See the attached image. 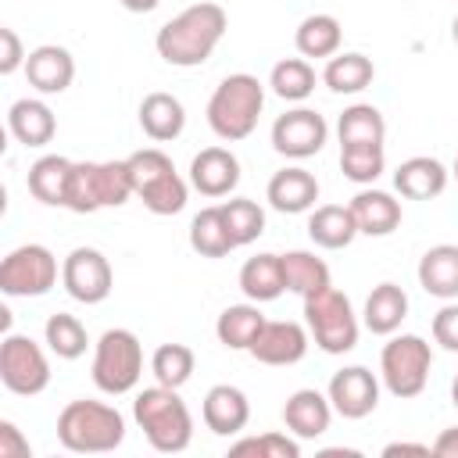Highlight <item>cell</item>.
I'll return each mask as SVG.
<instances>
[{
    "label": "cell",
    "mask_w": 458,
    "mask_h": 458,
    "mask_svg": "<svg viewBox=\"0 0 458 458\" xmlns=\"http://www.w3.org/2000/svg\"><path fill=\"white\" fill-rule=\"evenodd\" d=\"M225 29H229L225 7L215 4V0H200V4H190L186 11H179L175 18H168L157 29L154 50L172 68H197L215 54Z\"/></svg>",
    "instance_id": "cell-1"
},
{
    "label": "cell",
    "mask_w": 458,
    "mask_h": 458,
    "mask_svg": "<svg viewBox=\"0 0 458 458\" xmlns=\"http://www.w3.org/2000/svg\"><path fill=\"white\" fill-rule=\"evenodd\" d=\"M132 419L143 429L147 444L161 454H179L193 440V415L175 386H147L132 401Z\"/></svg>",
    "instance_id": "cell-2"
},
{
    "label": "cell",
    "mask_w": 458,
    "mask_h": 458,
    "mask_svg": "<svg viewBox=\"0 0 458 458\" xmlns=\"http://www.w3.org/2000/svg\"><path fill=\"white\" fill-rule=\"evenodd\" d=\"M57 440L61 447L75 451V454H107L114 447H122L125 440V419L114 404L93 401V397H79L68 401L57 415Z\"/></svg>",
    "instance_id": "cell-3"
},
{
    "label": "cell",
    "mask_w": 458,
    "mask_h": 458,
    "mask_svg": "<svg viewBox=\"0 0 458 458\" xmlns=\"http://www.w3.org/2000/svg\"><path fill=\"white\" fill-rule=\"evenodd\" d=\"M261 107H265V86L254 75L236 72L215 86V93L208 100V125L218 140L240 143L258 129Z\"/></svg>",
    "instance_id": "cell-4"
},
{
    "label": "cell",
    "mask_w": 458,
    "mask_h": 458,
    "mask_svg": "<svg viewBox=\"0 0 458 458\" xmlns=\"http://www.w3.org/2000/svg\"><path fill=\"white\" fill-rule=\"evenodd\" d=\"M132 193L129 161H75L64 208L75 215H93L100 208H122Z\"/></svg>",
    "instance_id": "cell-5"
},
{
    "label": "cell",
    "mask_w": 458,
    "mask_h": 458,
    "mask_svg": "<svg viewBox=\"0 0 458 458\" xmlns=\"http://www.w3.org/2000/svg\"><path fill=\"white\" fill-rule=\"evenodd\" d=\"M132 172V190L150 215H179L186 208V179L175 172L172 157L157 147H143L125 157Z\"/></svg>",
    "instance_id": "cell-6"
},
{
    "label": "cell",
    "mask_w": 458,
    "mask_h": 458,
    "mask_svg": "<svg viewBox=\"0 0 458 458\" xmlns=\"http://www.w3.org/2000/svg\"><path fill=\"white\" fill-rule=\"evenodd\" d=\"M89 376L97 383L100 394H129L136 390L140 376H143V344L132 329H107L100 333V340L93 344V365Z\"/></svg>",
    "instance_id": "cell-7"
},
{
    "label": "cell",
    "mask_w": 458,
    "mask_h": 458,
    "mask_svg": "<svg viewBox=\"0 0 458 458\" xmlns=\"http://www.w3.org/2000/svg\"><path fill=\"white\" fill-rule=\"evenodd\" d=\"M304 326H308L315 347H322L326 354L354 351L358 329H361L347 293H340L336 286H326V290L304 297Z\"/></svg>",
    "instance_id": "cell-8"
},
{
    "label": "cell",
    "mask_w": 458,
    "mask_h": 458,
    "mask_svg": "<svg viewBox=\"0 0 458 458\" xmlns=\"http://www.w3.org/2000/svg\"><path fill=\"white\" fill-rule=\"evenodd\" d=\"M429 369H433V347L415 333L390 336L379 351V379L401 401H411L426 390Z\"/></svg>",
    "instance_id": "cell-9"
},
{
    "label": "cell",
    "mask_w": 458,
    "mask_h": 458,
    "mask_svg": "<svg viewBox=\"0 0 458 458\" xmlns=\"http://www.w3.org/2000/svg\"><path fill=\"white\" fill-rule=\"evenodd\" d=\"M57 258L43 243H21L0 261V290L7 297H43L57 286Z\"/></svg>",
    "instance_id": "cell-10"
},
{
    "label": "cell",
    "mask_w": 458,
    "mask_h": 458,
    "mask_svg": "<svg viewBox=\"0 0 458 458\" xmlns=\"http://www.w3.org/2000/svg\"><path fill=\"white\" fill-rule=\"evenodd\" d=\"M0 383L18 397L43 394L50 386L47 351L25 333H7L0 344Z\"/></svg>",
    "instance_id": "cell-11"
},
{
    "label": "cell",
    "mask_w": 458,
    "mask_h": 458,
    "mask_svg": "<svg viewBox=\"0 0 458 458\" xmlns=\"http://www.w3.org/2000/svg\"><path fill=\"white\" fill-rule=\"evenodd\" d=\"M61 286L68 290L72 301L79 304H100L114 290V272L111 261L97 247H75L61 261Z\"/></svg>",
    "instance_id": "cell-12"
},
{
    "label": "cell",
    "mask_w": 458,
    "mask_h": 458,
    "mask_svg": "<svg viewBox=\"0 0 458 458\" xmlns=\"http://www.w3.org/2000/svg\"><path fill=\"white\" fill-rule=\"evenodd\" d=\"M326 136H329V125L311 107H293L272 122V150L293 161L315 157L326 147Z\"/></svg>",
    "instance_id": "cell-13"
},
{
    "label": "cell",
    "mask_w": 458,
    "mask_h": 458,
    "mask_svg": "<svg viewBox=\"0 0 458 458\" xmlns=\"http://www.w3.org/2000/svg\"><path fill=\"white\" fill-rule=\"evenodd\" d=\"M326 397H329V404H333L336 415H344V419H365L379 404V379L365 365H347V369L333 372V379L326 386Z\"/></svg>",
    "instance_id": "cell-14"
},
{
    "label": "cell",
    "mask_w": 458,
    "mask_h": 458,
    "mask_svg": "<svg viewBox=\"0 0 458 458\" xmlns=\"http://www.w3.org/2000/svg\"><path fill=\"white\" fill-rule=\"evenodd\" d=\"M308 329L290 318H265L258 340L250 344V358L261 365H297L308 354Z\"/></svg>",
    "instance_id": "cell-15"
},
{
    "label": "cell",
    "mask_w": 458,
    "mask_h": 458,
    "mask_svg": "<svg viewBox=\"0 0 458 458\" xmlns=\"http://www.w3.org/2000/svg\"><path fill=\"white\" fill-rule=\"evenodd\" d=\"M240 182V161L229 147H204L190 161V186L200 197H229Z\"/></svg>",
    "instance_id": "cell-16"
},
{
    "label": "cell",
    "mask_w": 458,
    "mask_h": 458,
    "mask_svg": "<svg viewBox=\"0 0 458 458\" xmlns=\"http://www.w3.org/2000/svg\"><path fill=\"white\" fill-rule=\"evenodd\" d=\"M200 419L204 426L215 433V437H236L247 429L250 422V401L240 386H229V383H218L204 394V404H200Z\"/></svg>",
    "instance_id": "cell-17"
},
{
    "label": "cell",
    "mask_w": 458,
    "mask_h": 458,
    "mask_svg": "<svg viewBox=\"0 0 458 458\" xmlns=\"http://www.w3.org/2000/svg\"><path fill=\"white\" fill-rule=\"evenodd\" d=\"M25 79L43 97L64 93L72 86V79H75V57L64 47H57V43H43V47L29 50V57H25Z\"/></svg>",
    "instance_id": "cell-18"
},
{
    "label": "cell",
    "mask_w": 458,
    "mask_h": 458,
    "mask_svg": "<svg viewBox=\"0 0 458 458\" xmlns=\"http://www.w3.org/2000/svg\"><path fill=\"white\" fill-rule=\"evenodd\" d=\"M283 422H286V433H293L297 440H318L333 422V404L326 394L311 386L293 390L283 404Z\"/></svg>",
    "instance_id": "cell-19"
},
{
    "label": "cell",
    "mask_w": 458,
    "mask_h": 458,
    "mask_svg": "<svg viewBox=\"0 0 458 458\" xmlns=\"http://www.w3.org/2000/svg\"><path fill=\"white\" fill-rule=\"evenodd\" d=\"M265 200L283 211V215H301V211H311L315 200H318V179L308 172V168H283L268 179L265 186Z\"/></svg>",
    "instance_id": "cell-20"
},
{
    "label": "cell",
    "mask_w": 458,
    "mask_h": 458,
    "mask_svg": "<svg viewBox=\"0 0 458 458\" xmlns=\"http://www.w3.org/2000/svg\"><path fill=\"white\" fill-rule=\"evenodd\" d=\"M394 190L404 200H433V197H440L447 190V168L437 157L415 154V157H408V161L397 165Z\"/></svg>",
    "instance_id": "cell-21"
},
{
    "label": "cell",
    "mask_w": 458,
    "mask_h": 458,
    "mask_svg": "<svg viewBox=\"0 0 458 458\" xmlns=\"http://www.w3.org/2000/svg\"><path fill=\"white\" fill-rule=\"evenodd\" d=\"M140 129L154 140V143H168V140H179L182 129H186V107L179 97L172 93H147L140 100Z\"/></svg>",
    "instance_id": "cell-22"
},
{
    "label": "cell",
    "mask_w": 458,
    "mask_h": 458,
    "mask_svg": "<svg viewBox=\"0 0 458 458\" xmlns=\"http://www.w3.org/2000/svg\"><path fill=\"white\" fill-rule=\"evenodd\" d=\"M7 129L21 147H47L57 132V118L43 100L21 97L7 107Z\"/></svg>",
    "instance_id": "cell-23"
},
{
    "label": "cell",
    "mask_w": 458,
    "mask_h": 458,
    "mask_svg": "<svg viewBox=\"0 0 458 458\" xmlns=\"http://www.w3.org/2000/svg\"><path fill=\"white\" fill-rule=\"evenodd\" d=\"M404 318H408V293L397 283L372 286V293L365 297V308H361L365 329L376 336H394Z\"/></svg>",
    "instance_id": "cell-24"
},
{
    "label": "cell",
    "mask_w": 458,
    "mask_h": 458,
    "mask_svg": "<svg viewBox=\"0 0 458 458\" xmlns=\"http://www.w3.org/2000/svg\"><path fill=\"white\" fill-rule=\"evenodd\" d=\"M419 286L429 297L454 301L458 297V247L454 243H437L419 258Z\"/></svg>",
    "instance_id": "cell-25"
},
{
    "label": "cell",
    "mask_w": 458,
    "mask_h": 458,
    "mask_svg": "<svg viewBox=\"0 0 458 458\" xmlns=\"http://www.w3.org/2000/svg\"><path fill=\"white\" fill-rule=\"evenodd\" d=\"M351 211L358 222V233L365 236H390L401 225V200L386 190H358L351 197Z\"/></svg>",
    "instance_id": "cell-26"
},
{
    "label": "cell",
    "mask_w": 458,
    "mask_h": 458,
    "mask_svg": "<svg viewBox=\"0 0 458 458\" xmlns=\"http://www.w3.org/2000/svg\"><path fill=\"white\" fill-rule=\"evenodd\" d=\"M308 236L322 250H344L358 236V222L351 204H318L308 215Z\"/></svg>",
    "instance_id": "cell-27"
},
{
    "label": "cell",
    "mask_w": 458,
    "mask_h": 458,
    "mask_svg": "<svg viewBox=\"0 0 458 458\" xmlns=\"http://www.w3.org/2000/svg\"><path fill=\"white\" fill-rule=\"evenodd\" d=\"M72 165L61 154H43L39 161H32L29 168V193L47 204V208H64L68 200V182H72Z\"/></svg>",
    "instance_id": "cell-28"
},
{
    "label": "cell",
    "mask_w": 458,
    "mask_h": 458,
    "mask_svg": "<svg viewBox=\"0 0 458 458\" xmlns=\"http://www.w3.org/2000/svg\"><path fill=\"white\" fill-rule=\"evenodd\" d=\"M190 247L200 258H225L229 250H236V240L229 233V222L222 215V204L215 208H200L190 222Z\"/></svg>",
    "instance_id": "cell-29"
},
{
    "label": "cell",
    "mask_w": 458,
    "mask_h": 458,
    "mask_svg": "<svg viewBox=\"0 0 458 458\" xmlns=\"http://www.w3.org/2000/svg\"><path fill=\"white\" fill-rule=\"evenodd\" d=\"M240 290H243V297L254 301V304L276 301V297L286 290L279 254H254V258H247L243 268H240Z\"/></svg>",
    "instance_id": "cell-30"
},
{
    "label": "cell",
    "mask_w": 458,
    "mask_h": 458,
    "mask_svg": "<svg viewBox=\"0 0 458 458\" xmlns=\"http://www.w3.org/2000/svg\"><path fill=\"white\" fill-rule=\"evenodd\" d=\"M372 79H376V64H372L365 54H358V50L333 54V57L326 61V68H322V82H326L333 93H344V97L369 89Z\"/></svg>",
    "instance_id": "cell-31"
},
{
    "label": "cell",
    "mask_w": 458,
    "mask_h": 458,
    "mask_svg": "<svg viewBox=\"0 0 458 458\" xmlns=\"http://www.w3.org/2000/svg\"><path fill=\"white\" fill-rule=\"evenodd\" d=\"M279 261H283L286 290L297 293L301 301L318 293V290H326V286H333L329 283V265L322 258H315L311 250H286V254H279Z\"/></svg>",
    "instance_id": "cell-32"
},
{
    "label": "cell",
    "mask_w": 458,
    "mask_h": 458,
    "mask_svg": "<svg viewBox=\"0 0 458 458\" xmlns=\"http://www.w3.org/2000/svg\"><path fill=\"white\" fill-rule=\"evenodd\" d=\"M261 326H265V315H261V308L254 301L250 304H229L215 322V336L229 351H250V344L258 340Z\"/></svg>",
    "instance_id": "cell-33"
},
{
    "label": "cell",
    "mask_w": 458,
    "mask_h": 458,
    "mask_svg": "<svg viewBox=\"0 0 458 458\" xmlns=\"http://www.w3.org/2000/svg\"><path fill=\"white\" fill-rule=\"evenodd\" d=\"M340 43L344 29L333 14H308L293 32V47L301 57H333L340 54Z\"/></svg>",
    "instance_id": "cell-34"
},
{
    "label": "cell",
    "mask_w": 458,
    "mask_h": 458,
    "mask_svg": "<svg viewBox=\"0 0 458 458\" xmlns=\"http://www.w3.org/2000/svg\"><path fill=\"white\" fill-rule=\"evenodd\" d=\"M336 136H340V147L383 143L386 140V122H383L379 107H372V104H351L336 118Z\"/></svg>",
    "instance_id": "cell-35"
},
{
    "label": "cell",
    "mask_w": 458,
    "mask_h": 458,
    "mask_svg": "<svg viewBox=\"0 0 458 458\" xmlns=\"http://www.w3.org/2000/svg\"><path fill=\"white\" fill-rule=\"evenodd\" d=\"M43 340H47V347H50L57 358H64V361L82 358L86 347H89L86 326H82L75 315H68V311H54V315L47 318V326H43Z\"/></svg>",
    "instance_id": "cell-36"
},
{
    "label": "cell",
    "mask_w": 458,
    "mask_h": 458,
    "mask_svg": "<svg viewBox=\"0 0 458 458\" xmlns=\"http://www.w3.org/2000/svg\"><path fill=\"white\" fill-rule=\"evenodd\" d=\"M268 86H272L276 97L301 104V100H308L311 89H315V68L308 64V57H283L279 64H272Z\"/></svg>",
    "instance_id": "cell-37"
},
{
    "label": "cell",
    "mask_w": 458,
    "mask_h": 458,
    "mask_svg": "<svg viewBox=\"0 0 458 458\" xmlns=\"http://www.w3.org/2000/svg\"><path fill=\"white\" fill-rule=\"evenodd\" d=\"M193 365H197V358H193V351L186 344H161L150 354V372H154V379L161 386H175L179 390L182 383H190Z\"/></svg>",
    "instance_id": "cell-38"
},
{
    "label": "cell",
    "mask_w": 458,
    "mask_h": 458,
    "mask_svg": "<svg viewBox=\"0 0 458 458\" xmlns=\"http://www.w3.org/2000/svg\"><path fill=\"white\" fill-rule=\"evenodd\" d=\"M386 168V154H383V143H358V147H340V172L358 182V186H369L383 175Z\"/></svg>",
    "instance_id": "cell-39"
},
{
    "label": "cell",
    "mask_w": 458,
    "mask_h": 458,
    "mask_svg": "<svg viewBox=\"0 0 458 458\" xmlns=\"http://www.w3.org/2000/svg\"><path fill=\"white\" fill-rule=\"evenodd\" d=\"M222 215H225V222H229V233H233L236 247H247V243H254V240L265 233V211H261V204L250 200V197H233V200H225V204H222Z\"/></svg>",
    "instance_id": "cell-40"
},
{
    "label": "cell",
    "mask_w": 458,
    "mask_h": 458,
    "mask_svg": "<svg viewBox=\"0 0 458 458\" xmlns=\"http://www.w3.org/2000/svg\"><path fill=\"white\" fill-rule=\"evenodd\" d=\"M233 454H258V458H301V444L290 433H261V437H243L229 447Z\"/></svg>",
    "instance_id": "cell-41"
},
{
    "label": "cell",
    "mask_w": 458,
    "mask_h": 458,
    "mask_svg": "<svg viewBox=\"0 0 458 458\" xmlns=\"http://www.w3.org/2000/svg\"><path fill=\"white\" fill-rule=\"evenodd\" d=\"M433 344H440L444 351L458 354V304L454 301H447L433 315Z\"/></svg>",
    "instance_id": "cell-42"
},
{
    "label": "cell",
    "mask_w": 458,
    "mask_h": 458,
    "mask_svg": "<svg viewBox=\"0 0 458 458\" xmlns=\"http://www.w3.org/2000/svg\"><path fill=\"white\" fill-rule=\"evenodd\" d=\"M0 43H4V50H0V75H14L18 68H25L29 54H25L18 32L14 29H0Z\"/></svg>",
    "instance_id": "cell-43"
},
{
    "label": "cell",
    "mask_w": 458,
    "mask_h": 458,
    "mask_svg": "<svg viewBox=\"0 0 458 458\" xmlns=\"http://www.w3.org/2000/svg\"><path fill=\"white\" fill-rule=\"evenodd\" d=\"M32 454V447H29V440L21 437V429L14 426V422H0V458H29Z\"/></svg>",
    "instance_id": "cell-44"
},
{
    "label": "cell",
    "mask_w": 458,
    "mask_h": 458,
    "mask_svg": "<svg viewBox=\"0 0 458 458\" xmlns=\"http://www.w3.org/2000/svg\"><path fill=\"white\" fill-rule=\"evenodd\" d=\"M429 447H433V454H440V458H458V426L444 429Z\"/></svg>",
    "instance_id": "cell-45"
},
{
    "label": "cell",
    "mask_w": 458,
    "mask_h": 458,
    "mask_svg": "<svg viewBox=\"0 0 458 458\" xmlns=\"http://www.w3.org/2000/svg\"><path fill=\"white\" fill-rule=\"evenodd\" d=\"M383 454H386V458H394V454H433V447H429V444H404V440H401V444H386Z\"/></svg>",
    "instance_id": "cell-46"
},
{
    "label": "cell",
    "mask_w": 458,
    "mask_h": 458,
    "mask_svg": "<svg viewBox=\"0 0 458 458\" xmlns=\"http://www.w3.org/2000/svg\"><path fill=\"white\" fill-rule=\"evenodd\" d=\"M118 4H122L125 11H132V14H150L161 0H118Z\"/></svg>",
    "instance_id": "cell-47"
},
{
    "label": "cell",
    "mask_w": 458,
    "mask_h": 458,
    "mask_svg": "<svg viewBox=\"0 0 458 458\" xmlns=\"http://www.w3.org/2000/svg\"><path fill=\"white\" fill-rule=\"evenodd\" d=\"M451 404L458 408V376H454V383H451Z\"/></svg>",
    "instance_id": "cell-48"
},
{
    "label": "cell",
    "mask_w": 458,
    "mask_h": 458,
    "mask_svg": "<svg viewBox=\"0 0 458 458\" xmlns=\"http://www.w3.org/2000/svg\"><path fill=\"white\" fill-rule=\"evenodd\" d=\"M451 39L458 43V14H454V21H451Z\"/></svg>",
    "instance_id": "cell-49"
},
{
    "label": "cell",
    "mask_w": 458,
    "mask_h": 458,
    "mask_svg": "<svg viewBox=\"0 0 458 458\" xmlns=\"http://www.w3.org/2000/svg\"><path fill=\"white\" fill-rule=\"evenodd\" d=\"M451 175L458 179V154H454V165H451Z\"/></svg>",
    "instance_id": "cell-50"
}]
</instances>
